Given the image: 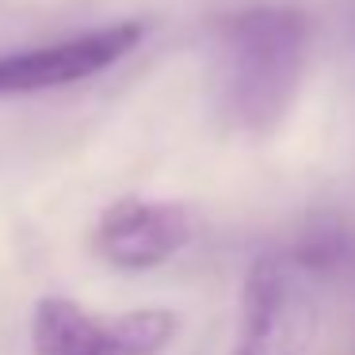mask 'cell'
<instances>
[{
  "label": "cell",
  "mask_w": 355,
  "mask_h": 355,
  "mask_svg": "<svg viewBox=\"0 0 355 355\" xmlns=\"http://www.w3.org/2000/svg\"><path fill=\"white\" fill-rule=\"evenodd\" d=\"M172 309L96 317L69 298H42L31 317L35 355H161L176 340Z\"/></svg>",
  "instance_id": "cell-2"
},
{
  "label": "cell",
  "mask_w": 355,
  "mask_h": 355,
  "mask_svg": "<svg viewBox=\"0 0 355 355\" xmlns=\"http://www.w3.org/2000/svg\"><path fill=\"white\" fill-rule=\"evenodd\" d=\"M141 39H146V24L123 19V24L96 27V31L73 35V39L42 42V46H27V50H16V54H0V100L80 85V80L119 65L130 50H138Z\"/></svg>",
  "instance_id": "cell-3"
},
{
  "label": "cell",
  "mask_w": 355,
  "mask_h": 355,
  "mask_svg": "<svg viewBox=\"0 0 355 355\" xmlns=\"http://www.w3.org/2000/svg\"><path fill=\"white\" fill-rule=\"evenodd\" d=\"M291 268L313 283L352 286L355 283V225L340 214H313L298 230L291 248Z\"/></svg>",
  "instance_id": "cell-6"
},
{
  "label": "cell",
  "mask_w": 355,
  "mask_h": 355,
  "mask_svg": "<svg viewBox=\"0 0 355 355\" xmlns=\"http://www.w3.org/2000/svg\"><path fill=\"white\" fill-rule=\"evenodd\" d=\"M309 65V19L286 4L225 16L210 46V100L225 130L268 138L298 100Z\"/></svg>",
  "instance_id": "cell-1"
},
{
  "label": "cell",
  "mask_w": 355,
  "mask_h": 355,
  "mask_svg": "<svg viewBox=\"0 0 355 355\" xmlns=\"http://www.w3.org/2000/svg\"><path fill=\"white\" fill-rule=\"evenodd\" d=\"M302 344H306L302 275L283 252L256 256L241 286L233 355H302Z\"/></svg>",
  "instance_id": "cell-4"
},
{
  "label": "cell",
  "mask_w": 355,
  "mask_h": 355,
  "mask_svg": "<svg viewBox=\"0 0 355 355\" xmlns=\"http://www.w3.org/2000/svg\"><path fill=\"white\" fill-rule=\"evenodd\" d=\"M191 241V214L180 202L119 199L96 225V252L119 271H149Z\"/></svg>",
  "instance_id": "cell-5"
}]
</instances>
